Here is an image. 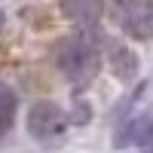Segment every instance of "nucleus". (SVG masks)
Segmentation results:
<instances>
[{"label":"nucleus","instance_id":"f03ea898","mask_svg":"<svg viewBox=\"0 0 153 153\" xmlns=\"http://www.w3.org/2000/svg\"><path fill=\"white\" fill-rule=\"evenodd\" d=\"M28 132L37 144L43 147H58L68 132V117L55 101H37L28 110Z\"/></svg>","mask_w":153,"mask_h":153},{"label":"nucleus","instance_id":"6e6552de","mask_svg":"<svg viewBox=\"0 0 153 153\" xmlns=\"http://www.w3.org/2000/svg\"><path fill=\"white\" fill-rule=\"evenodd\" d=\"M3 22H6V19H3V12H0V31H3Z\"/></svg>","mask_w":153,"mask_h":153},{"label":"nucleus","instance_id":"0eeeda50","mask_svg":"<svg viewBox=\"0 0 153 153\" xmlns=\"http://www.w3.org/2000/svg\"><path fill=\"white\" fill-rule=\"evenodd\" d=\"M16 110H19V101H16V92L9 86L0 83V141L12 132V123H16Z\"/></svg>","mask_w":153,"mask_h":153},{"label":"nucleus","instance_id":"39448f33","mask_svg":"<svg viewBox=\"0 0 153 153\" xmlns=\"http://www.w3.org/2000/svg\"><path fill=\"white\" fill-rule=\"evenodd\" d=\"M107 65H110V71H113L117 80L129 83V80H135V74H138V55L132 52L129 43L113 40V43L107 46Z\"/></svg>","mask_w":153,"mask_h":153},{"label":"nucleus","instance_id":"20e7f679","mask_svg":"<svg viewBox=\"0 0 153 153\" xmlns=\"http://www.w3.org/2000/svg\"><path fill=\"white\" fill-rule=\"evenodd\" d=\"M117 147H153V107H144L132 117L113 138Z\"/></svg>","mask_w":153,"mask_h":153},{"label":"nucleus","instance_id":"1a4fd4ad","mask_svg":"<svg viewBox=\"0 0 153 153\" xmlns=\"http://www.w3.org/2000/svg\"><path fill=\"white\" fill-rule=\"evenodd\" d=\"M147 153H153V150H147Z\"/></svg>","mask_w":153,"mask_h":153},{"label":"nucleus","instance_id":"7ed1b4c3","mask_svg":"<svg viewBox=\"0 0 153 153\" xmlns=\"http://www.w3.org/2000/svg\"><path fill=\"white\" fill-rule=\"evenodd\" d=\"M120 28L135 40H153V0H113Z\"/></svg>","mask_w":153,"mask_h":153},{"label":"nucleus","instance_id":"423d86ee","mask_svg":"<svg viewBox=\"0 0 153 153\" xmlns=\"http://www.w3.org/2000/svg\"><path fill=\"white\" fill-rule=\"evenodd\" d=\"M61 12L80 28H95L101 19V0H61Z\"/></svg>","mask_w":153,"mask_h":153},{"label":"nucleus","instance_id":"f257e3e1","mask_svg":"<svg viewBox=\"0 0 153 153\" xmlns=\"http://www.w3.org/2000/svg\"><path fill=\"white\" fill-rule=\"evenodd\" d=\"M98 43L92 28H83V34L76 37H65L55 49V61H58V71L68 76L74 86H83L95 76L98 71Z\"/></svg>","mask_w":153,"mask_h":153}]
</instances>
